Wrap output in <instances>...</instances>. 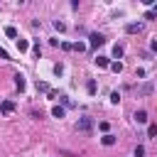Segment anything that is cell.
<instances>
[{
    "label": "cell",
    "mask_w": 157,
    "mask_h": 157,
    "mask_svg": "<svg viewBox=\"0 0 157 157\" xmlns=\"http://www.w3.org/2000/svg\"><path fill=\"white\" fill-rule=\"evenodd\" d=\"M125 32H128V34H137V32H142V22H130V25L125 27Z\"/></svg>",
    "instance_id": "obj_3"
},
{
    "label": "cell",
    "mask_w": 157,
    "mask_h": 157,
    "mask_svg": "<svg viewBox=\"0 0 157 157\" xmlns=\"http://www.w3.org/2000/svg\"><path fill=\"white\" fill-rule=\"evenodd\" d=\"M15 86H17V91H25V86H27V83H25V76H22V74H17V76H15Z\"/></svg>",
    "instance_id": "obj_5"
},
{
    "label": "cell",
    "mask_w": 157,
    "mask_h": 157,
    "mask_svg": "<svg viewBox=\"0 0 157 157\" xmlns=\"http://www.w3.org/2000/svg\"><path fill=\"white\" fill-rule=\"evenodd\" d=\"M0 59H10V54H7V52H5L2 47H0Z\"/></svg>",
    "instance_id": "obj_23"
},
{
    "label": "cell",
    "mask_w": 157,
    "mask_h": 157,
    "mask_svg": "<svg viewBox=\"0 0 157 157\" xmlns=\"http://www.w3.org/2000/svg\"><path fill=\"white\" fill-rule=\"evenodd\" d=\"M150 93H152V83H145L142 86V96H150Z\"/></svg>",
    "instance_id": "obj_16"
},
{
    "label": "cell",
    "mask_w": 157,
    "mask_h": 157,
    "mask_svg": "<svg viewBox=\"0 0 157 157\" xmlns=\"http://www.w3.org/2000/svg\"><path fill=\"white\" fill-rule=\"evenodd\" d=\"M142 155H145V147L137 145V147H135V157H142Z\"/></svg>",
    "instance_id": "obj_19"
},
{
    "label": "cell",
    "mask_w": 157,
    "mask_h": 157,
    "mask_svg": "<svg viewBox=\"0 0 157 157\" xmlns=\"http://www.w3.org/2000/svg\"><path fill=\"white\" fill-rule=\"evenodd\" d=\"M17 49H20V52H27V49H29V42H27V39H17Z\"/></svg>",
    "instance_id": "obj_7"
},
{
    "label": "cell",
    "mask_w": 157,
    "mask_h": 157,
    "mask_svg": "<svg viewBox=\"0 0 157 157\" xmlns=\"http://www.w3.org/2000/svg\"><path fill=\"white\" fill-rule=\"evenodd\" d=\"M110 101H113V103H118V101H120V93H118V91H113V93H110Z\"/></svg>",
    "instance_id": "obj_22"
},
{
    "label": "cell",
    "mask_w": 157,
    "mask_h": 157,
    "mask_svg": "<svg viewBox=\"0 0 157 157\" xmlns=\"http://www.w3.org/2000/svg\"><path fill=\"white\" fill-rule=\"evenodd\" d=\"M5 34H7V37H17V29H15V27H5Z\"/></svg>",
    "instance_id": "obj_15"
},
{
    "label": "cell",
    "mask_w": 157,
    "mask_h": 157,
    "mask_svg": "<svg viewBox=\"0 0 157 157\" xmlns=\"http://www.w3.org/2000/svg\"><path fill=\"white\" fill-rule=\"evenodd\" d=\"M71 49H74V52H83L86 44H83V42H76V44H71Z\"/></svg>",
    "instance_id": "obj_13"
},
{
    "label": "cell",
    "mask_w": 157,
    "mask_h": 157,
    "mask_svg": "<svg viewBox=\"0 0 157 157\" xmlns=\"http://www.w3.org/2000/svg\"><path fill=\"white\" fill-rule=\"evenodd\" d=\"M147 135L155 137V135H157V125H150V128H147Z\"/></svg>",
    "instance_id": "obj_18"
},
{
    "label": "cell",
    "mask_w": 157,
    "mask_h": 157,
    "mask_svg": "<svg viewBox=\"0 0 157 157\" xmlns=\"http://www.w3.org/2000/svg\"><path fill=\"white\" fill-rule=\"evenodd\" d=\"M54 74H56V76H61V74H64V66H61V64H56V66H54Z\"/></svg>",
    "instance_id": "obj_21"
},
{
    "label": "cell",
    "mask_w": 157,
    "mask_h": 157,
    "mask_svg": "<svg viewBox=\"0 0 157 157\" xmlns=\"http://www.w3.org/2000/svg\"><path fill=\"white\" fill-rule=\"evenodd\" d=\"M86 88H88V93H96V81H88Z\"/></svg>",
    "instance_id": "obj_17"
},
{
    "label": "cell",
    "mask_w": 157,
    "mask_h": 157,
    "mask_svg": "<svg viewBox=\"0 0 157 157\" xmlns=\"http://www.w3.org/2000/svg\"><path fill=\"white\" fill-rule=\"evenodd\" d=\"M110 69H113L115 74H120V71H123V64H120V61H113V64H110Z\"/></svg>",
    "instance_id": "obj_14"
},
{
    "label": "cell",
    "mask_w": 157,
    "mask_h": 157,
    "mask_svg": "<svg viewBox=\"0 0 157 157\" xmlns=\"http://www.w3.org/2000/svg\"><path fill=\"white\" fill-rule=\"evenodd\" d=\"M152 52H157V42H152Z\"/></svg>",
    "instance_id": "obj_24"
},
{
    "label": "cell",
    "mask_w": 157,
    "mask_h": 157,
    "mask_svg": "<svg viewBox=\"0 0 157 157\" xmlns=\"http://www.w3.org/2000/svg\"><path fill=\"white\" fill-rule=\"evenodd\" d=\"M52 115H54V118H64V108H61V105H54V108H52Z\"/></svg>",
    "instance_id": "obj_9"
},
{
    "label": "cell",
    "mask_w": 157,
    "mask_h": 157,
    "mask_svg": "<svg viewBox=\"0 0 157 157\" xmlns=\"http://www.w3.org/2000/svg\"><path fill=\"white\" fill-rule=\"evenodd\" d=\"M54 27H56V29H59V32H64V29H66V25H64V22H59V20H56V22H54Z\"/></svg>",
    "instance_id": "obj_20"
},
{
    "label": "cell",
    "mask_w": 157,
    "mask_h": 157,
    "mask_svg": "<svg viewBox=\"0 0 157 157\" xmlns=\"http://www.w3.org/2000/svg\"><path fill=\"white\" fill-rule=\"evenodd\" d=\"M0 110H2V113H12V110H15V103H12V101H2V103H0Z\"/></svg>",
    "instance_id": "obj_4"
},
{
    "label": "cell",
    "mask_w": 157,
    "mask_h": 157,
    "mask_svg": "<svg viewBox=\"0 0 157 157\" xmlns=\"http://www.w3.org/2000/svg\"><path fill=\"white\" fill-rule=\"evenodd\" d=\"M113 56H115V59H120V56H123V47H120V44H115V47H113Z\"/></svg>",
    "instance_id": "obj_12"
},
{
    "label": "cell",
    "mask_w": 157,
    "mask_h": 157,
    "mask_svg": "<svg viewBox=\"0 0 157 157\" xmlns=\"http://www.w3.org/2000/svg\"><path fill=\"white\" fill-rule=\"evenodd\" d=\"M76 128H78L81 132H91V130H93V120H91V118H78Z\"/></svg>",
    "instance_id": "obj_1"
},
{
    "label": "cell",
    "mask_w": 157,
    "mask_h": 157,
    "mask_svg": "<svg viewBox=\"0 0 157 157\" xmlns=\"http://www.w3.org/2000/svg\"><path fill=\"white\" fill-rule=\"evenodd\" d=\"M96 64H98L101 69H105V66H110V61H108V56H98V59H96Z\"/></svg>",
    "instance_id": "obj_8"
},
{
    "label": "cell",
    "mask_w": 157,
    "mask_h": 157,
    "mask_svg": "<svg viewBox=\"0 0 157 157\" xmlns=\"http://www.w3.org/2000/svg\"><path fill=\"white\" fill-rule=\"evenodd\" d=\"M103 145H105V147L115 145V135H103Z\"/></svg>",
    "instance_id": "obj_11"
},
{
    "label": "cell",
    "mask_w": 157,
    "mask_h": 157,
    "mask_svg": "<svg viewBox=\"0 0 157 157\" xmlns=\"http://www.w3.org/2000/svg\"><path fill=\"white\" fill-rule=\"evenodd\" d=\"M152 12H155V15H157V5H155V10H152Z\"/></svg>",
    "instance_id": "obj_25"
},
{
    "label": "cell",
    "mask_w": 157,
    "mask_h": 157,
    "mask_svg": "<svg viewBox=\"0 0 157 157\" xmlns=\"http://www.w3.org/2000/svg\"><path fill=\"white\" fill-rule=\"evenodd\" d=\"M135 120H137V123H147V113H145V110H137V113H135Z\"/></svg>",
    "instance_id": "obj_10"
},
{
    "label": "cell",
    "mask_w": 157,
    "mask_h": 157,
    "mask_svg": "<svg viewBox=\"0 0 157 157\" xmlns=\"http://www.w3.org/2000/svg\"><path fill=\"white\" fill-rule=\"evenodd\" d=\"M88 39H91V49H98V47H101V44L105 42V39H103V34H98V32H93V34H91Z\"/></svg>",
    "instance_id": "obj_2"
},
{
    "label": "cell",
    "mask_w": 157,
    "mask_h": 157,
    "mask_svg": "<svg viewBox=\"0 0 157 157\" xmlns=\"http://www.w3.org/2000/svg\"><path fill=\"white\" fill-rule=\"evenodd\" d=\"M37 91H42V93H49L52 88H49V83H47V81H37Z\"/></svg>",
    "instance_id": "obj_6"
}]
</instances>
